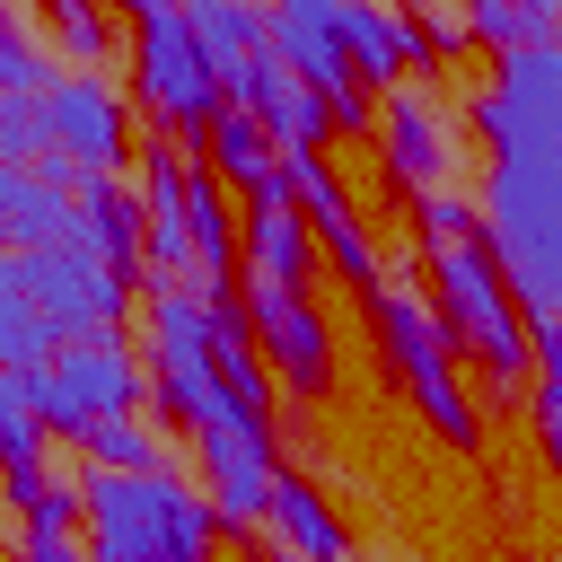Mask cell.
I'll use <instances>...</instances> for the list:
<instances>
[{"instance_id": "1", "label": "cell", "mask_w": 562, "mask_h": 562, "mask_svg": "<svg viewBox=\"0 0 562 562\" xmlns=\"http://www.w3.org/2000/svg\"><path fill=\"white\" fill-rule=\"evenodd\" d=\"M474 237L492 246L518 316L553 325L562 316V149L553 158H501L483 202H474Z\"/></svg>"}, {"instance_id": "2", "label": "cell", "mask_w": 562, "mask_h": 562, "mask_svg": "<svg viewBox=\"0 0 562 562\" xmlns=\"http://www.w3.org/2000/svg\"><path fill=\"white\" fill-rule=\"evenodd\" d=\"M211 492L176 474H88L79 536L88 562H211Z\"/></svg>"}, {"instance_id": "3", "label": "cell", "mask_w": 562, "mask_h": 562, "mask_svg": "<svg viewBox=\"0 0 562 562\" xmlns=\"http://www.w3.org/2000/svg\"><path fill=\"white\" fill-rule=\"evenodd\" d=\"M430 316H439V334H448L465 360H483V378H492L501 395L527 386V369H536V325L518 316V299H509V281H501V263H492L483 237L430 255Z\"/></svg>"}, {"instance_id": "4", "label": "cell", "mask_w": 562, "mask_h": 562, "mask_svg": "<svg viewBox=\"0 0 562 562\" xmlns=\"http://www.w3.org/2000/svg\"><path fill=\"white\" fill-rule=\"evenodd\" d=\"M123 35H132V88H140V105L176 132V149H202L211 123L228 114V88L202 61V44L184 35V9L176 0H132Z\"/></svg>"}, {"instance_id": "5", "label": "cell", "mask_w": 562, "mask_h": 562, "mask_svg": "<svg viewBox=\"0 0 562 562\" xmlns=\"http://www.w3.org/2000/svg\"><path fill=\"white\" fill-rule=\"evenodd\" d=\"M369 316H378V351H386V369L404 378V395L422 404V422H430L448 448H474L483 422H474V395L457 386V342L439 334L430 299L404 290V281H386V290L369 299Z\"/></svg>"}, {"instance_id": "6", "label": "cell", "mask_w": 562, "mask_h": 562, "mask_svg": "<svg viewBox=\"0 0 562 562\" xmlns=\"http://www.w3.org/2000/svg\"><path fill=\"white\" fill-rule=\"evenodd\" d=\"M140 351L123 334H88V342H61L35 378H26V404L44 422V439H79L88 422L105 413H140Z\"/></svg>"}, {"instance_id": "7", "label": "cell", "mask_w": 562, "mask_h": 562, "mask_svg": "<svg viewBox=\"0 0 562 562\" xmlns=\"http://www.w3.org/2000/svg\"><path fill=\"white\" fill-rule=\"evenodd\" d=\"M44 114V167H61L70 184H105L132 158V105L105 70H53V88L35 97Z\"/></svg>"}, {"instance_id": "8", "label": "cell", "mask_w": 562, "mask_h": 562, "mask_svg": "<svg viewBox=\"0 0 562 562\" xmlns=\"http://www.w3.org/2000/svg\"><path fill=\"white\" fill-rule=\"evenodd\" d=\"M465 123L492 140V167L501 158H553L562 149V44L501 53L492 61V88H474Z\"/></svg>"}, {"instance_id": "9", "label": "cell", "mask_w": 562, "mask_h": 562, "mask_svg": "<svg viewBox=\"0 0 562 562\" xmlns=\"http://www.w3.org/2000/svg\"><path fill=\"white\" fill-rule=\"evenodd\" d=\"M35 316L61 334V342H88V334H114L123 307H132V281H114L97 263V246H35V255H9Z\"/></svg>"}, {"instance_id": "10", "label": "cell", "mask_w": 562, "mask_h": 562, "mask_svg": "<svg viewBox=\"0 0 562 562\" xmlns=\"http://www.w3.org/2000/svg\"><path fill=\"white\" fill-rule=\"evenodd\" d=\"M237 307H246V334H255V351H263L272 386H290V395H325V386H334V325L316 316V299H307V290L246 281V290H237Z\"/></svg>"}, {"instance_id": "11", "label": "cell", "mask_w": 562, "mask_h": 562, "mask_svg": "<svg viewBox=\"0 0 562 562\" xmlns=\"http://www.w3.org/2000/svg\"><path fill=\"white\" fill-rule=\"evenodd\" d=\"M369 132H378V158H386L395 193H439L457 176V123H448V105L430 88H386Z\"/></svg>"}, {"instance_id": "12", "label": "cell", "mask_w": 562, "mask_h": 562, "mask_svg": "<svg viewBox=\"0 0 562 562\" xmlns=\"http://www.w3.org/2000/svg\"><path fill=\"white\" fill-rule=\"evenodd\" d=\"M237 263H246V281L307 290V272H316V237H307V220H299V202H290L281 176L246 193V211H237Z\"/></svg>"}, {"instance_id": "13", "label": "cell", "mask_w": 562, "mask_h": 562, "mask_svg": "<svg viewBox=\"0 0 562 562\" xmlns=\"http://www.w3.org/2000/svg\"><path fill=\"white\" fill-rule=\"evenodd\" d=\"M0 246L35 255V246H88L79 220V184L61 167H0Z\"/></svg>"}, {"instance_id": "14", "label": "cell", "mask_w": 562, "mask_h": 562, "mask_svg": "<svg viewBox=\"0 0 562 562\" xmlns=\"http://www.w3.org/2000/svg\"><path fill=\"white\" fill-rule=\"evenodd\" d=\"M263 527H272V544H281V562H351V536H342V518H334V501L307 483V474H272V492H263Z\"/></svg>"}, {"instance_id": "15", "label": "cell", "mask_w": 562, "mask_h": 562, "mask_svg": "<svg viewBox=\"0 0 562 562\" xmlns=\"http://www.w3.org/2000/svg\"><path fill=\"white\" fill-rule=\"evenodd\" d=\"M334 35H342V61L360 88H404L413 70V35L395 9H369V0H334Z\"/></svg>"}, {"instance_id": "16", "label": "cell", "mask_w": 562, "mask_h": 562, "mask_svg": "<svg viewBox=\"0 0 562 562\" xmlns=\"http://www.w3.org/2000/svg\"><path fill=\"white\" fill-rule=\"evenodd\" d=\"M193 167H202L220 193H255V184H272V176H281V149L263 140V123H246V114L228 105V114L211 123V140L193 149Z\"/></svg>"}, {"instance_id": "17", "label": "cell", "mask_w": 562, "mask_h": 562, "mask_svg": "<svg viewBox=\"0 0 562 562\" xmlns=\"http://www.w3.org/2000/svg\"><path fill=\"white\" fill-rule=\"evenodd\" d=\"M79 220H88V246H97V263L114 272V281H132L140 272V193L132 184H79Z\"/></svg>"}, {"instance_id": "18", "label": "cell", "mask_w": 562, "mask_h": 562, "mask_svg": "<svg viewBox=\"0 0 562 562\" xmlns=\"http://www.w3.org/2000/svg\"><path fill=\"white\" fill-rule=\"evenodd\" d=\"M9 562H88V536H79V492H70V483H44V492L18 509Z\"/></svg>"}, {"instance_id": "19", "label": "cell", "mask_w": 562, "mask_h": 562, "mask_svg": "<svg viewBox=\"0 0 562 562\" xmlns=\"http://www.w3.org/2000/svg\"><path fill=\"white\" fill-rule=\"evenodd\" d=\"M184 35L202 44V61H211L220 88H228V70H246V61L263 53V9H246V0H193V9H184Z\"/></svg>"}, {"instance_id": "20", "label": "cell", "mask_w": 562, "mask_h": 562, "mask_svg": "<svg viewBox=\"0 0 562 562\" xmlns=\"http://www.w3.org/2000/svg\"><path fill=\"white\" fill-rule=\"evenodd\" d=\"M79 457L88 474H167V439L140 422V413H105L79 430Z\"/></svg>"}, {"instance_id": "21", "label": "cell", "mask_w": 562, "mask_h": 562, "mask_svg": "<svg viewBox=\"0 0 562 562\" xmlns=\"http://www.w3.org/2000/svg\"><path fill=\"white\" fill-rule=\"evenodd\" d=\"M61 351V334L35 316V299H26V281H18V263L0 255V369L9 378H35L44 360Z\"/></svg>"}, {"instance_id": "22", "label": "cell", "mask_w": 562, "mask_h": 562, "mask_svg": "<svg viewBox=\"0 0 562 562\" xmlns=\"http://www.w3.org/2000/svg\"><path fill=\"white\" fill-rule=\"evenodd\" d=\"M44 35L61 44L70 70H105V61H114V18L88 9V0H53V9H44Z\"/></svg>"}, {"instance_id": "23", "label": "cell", "mask_w": 562, "mask_h": 562, "mask_svg": "<svg viewBox=\"0 0 562 562\" xmlns=\"http://www.w3.org/2000/svg\"><path fill=\"white\" fill-rule=\"evenodd\" d=\"M0 474H44V422L26 404V378L0 369Z\"/></svg>"}, {"instance_id": "24", "label": "cell", "mask_w": 562, "mask_h": 562, "mask_svg": "<svg viewBox=\"0 0 562 562\" xmlns=\"http://www.w3.org/2000/svg\"><path fill=\"white\" fill-rule=\"evenodd\" d=\"M44 88H53V61L35 53L26 18H18V9H0V105H9V97H44Z\"/></svg>"}, {"instance_id": "25", "label": "cell", "mask_w": 562, "mask_h": 562, "mask_svg": "<svg viewBox=\"0 0 562 562\" xmlns=\"http://www.w3.org/2000/svg\"><path fill=\"white\" fill-rule=\"evenodd\" d=\"M413 228H422V246H430V255H448V246H465V237H474V202H465L457 184L413 193Z\"/></svg>"}, {"instance_id": "26", "label": "cell", "mask_w": 562, "mask_h": 562, "mask_svg": "<svg viewBox=\"0 0 562 562\" xmlns=\"http://www.w3.org/2000/svg\"><path fill=\"white\" fill-rule=\"evenodd\" d=\"M527 422H536V448H544V465H553V483H562V395H553V386H536Z\"/></svg>"}, {"instance_id": "27", "label": "cell", "mask_w": 562, "mask_h": 562, "mask_svg": "<svg viewBox=\"0 0 562 562\" xmlns=\"http://www.w3.org/2000/svg\"><path fill=\"white\" fill-rule=\"evenodd\" d=\"M536 369H544V386L562 395V316H553V325H536Z\"/></svg>"}, {"instance_id": "28", "label": "cell", "mask_w": 562, "mask_h": 562, "mask_svg": "<svg viewBox=\"0 0 562 562\" xmlns=\"http://www.w3.org/2000/svg\"><path fill=\"white\" fill-rule=\"evenodd\" d=\"M272 562H281V553H272Z\"/></svg>"}]
</instances>
